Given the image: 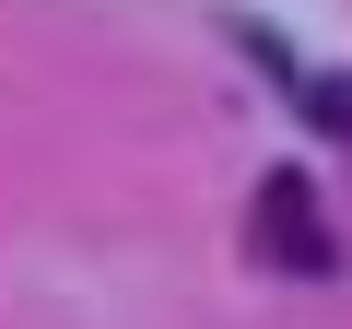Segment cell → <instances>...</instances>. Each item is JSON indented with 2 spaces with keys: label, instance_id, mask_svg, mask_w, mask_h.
<instances>
[{
  "label": "cell",
  "instance_id": "6da1fadb",
  "mask_svg": "<svg viewBox=\"0 0 352 329\" xmlns=\"http://www.w3.org/2000/svg\"><path fill=\"white\" fill-rule=\"evenodd\" d=\"M258 247H270L282 270H329V224H317L305 177H270V189H258Z\"/></svg>",
  "mask_w": 352,
  "mask_h": 329
},
{
  "label": "cell",
  "instance_id": "7a4b0ae2",
  "mask_svg": "<svg viewBox=\"0 0 352 329\" xmlns=\"http://www.w3.org/2000/svg\"><path fill=\"white\" fill-rule=\"evenodd\" d=\"M305 118L329 141H352V71H305Z\"/></svg>",
  "mask_w": 352,
  "mask_h": 329
}]
</instances>
